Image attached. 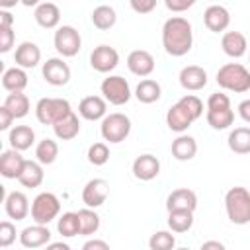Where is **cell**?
Instances as JSON below:
<instances>
[{
  "label": "cell",
  "instance_id": "1",
  "mask_svg": "<svg viewBox=\"0 0 250 250\" xmlns=\"http://www.w3.org/2000/svg\"><path fill=\"white\" fill-rule=\"evenodd\" d=\"M193 45L191 23L182 16H172L162 25V47L172 57H184Z\"/></svg>",
  "mask_w": 250,
  "mask_h": 250
},
{
  "label": "cell",
  "instance_id": "2",
  "mask_svg": "<svg viewBox=\"0 0 250 250\" xmlns=\"http://www.w3.org/2000/svg\"><path fill=\"white\" fill-rule=\"evenodd\" d=\"M217 84L223 90L244 94L250 90V70L240 62H227L217 70Z\"/></svg>",
  "mask_w": 250,
  "mask_h": 250
},
{
  "label": "cell",
  "instance_id": "3",
  "mask_svg": "<svg viewBox=\"0 0 250 250\" xmlns=\"http://www.w3.org/2000/svg\"><path fill=\"white\" fill-rule=\"evenodd\" d=\"M225 209L234 225L250 223V191L242 186H234L225 195Z\"/></svg>",
  "mask_w": 250,
  "mask_h": 250
},
{
  "label": "cell",
  "instance_id": "4",
  "mask_svg": "<svg viewBox=\"0 0 250 250\" xmlns=\"http://www.w3.org/2000/svg\"><path fill=\"white\" fill-rule=\"evenodd\" d=\"M72 113L68 100L64 98H41L35 105L37 121L43 125H57Z\"/></svg>",
  "mask_w": 250,
  "mask_h": 250
},
{
  "label": "cell",
  "instance_id": "5",
  "mask_svg": "<svg viewBox=\"0 0 250 250\" xmlns=\"http://www.w3.org/2000/svg\"><path fill=\"white\" fill-rule=\"evenodd\" d=\"M100 133H102L104 141H107V143H113V145L123 143L131 133V119L119 111L109 113L102 119Z\"/></svg>",
  "mask_w": 250,
  "mask_h": 250
},
{
  "label": "cell",
  "instance_id": "6",
  "mask_svg": "<svg viewBox=\"0 0 250 250\" xmlns=\"http://www.w3.org/2000/svg\"><path fill=\"white\" fill-rule=\"evenodd\" d=\"M61 213V201L51 191H41L31 201V219L35 225H49Z\"/></svg>",
  "mask_w": 250,
  "mask_h": 250
},
{
  "label": "cell",
  "instance_id": "7",
  "mask_svg": "<svg viewBox=\"0 0 250 250\" xmlns=\"http://www.w3.org/2000/svg\"><path fill=\"white\" fill-rule=\"evenodd\" d=\"M102 94H104V100L113 104V105H123L131 100V88H129V82L123 78V76H107L104 78L102 86H100Z\"/></svg>",
  "mask_w": 250,
  "mask_h": 250
},
{
  "label": "cell",
  "instance_id": "8",
  "mask_svg": "<svg viewBox=\"0 0 250 250\" xmlns=\"http://www.w3.org/2000/svg\"><path fill=\"white\" fill-rule=\"evenodd\" d=\"M53 43H55V49H57L59 55L74 57V55H78V51L82 47V37H80V33L72 25H61L55 31Z\"/></svg>",
  "mask_w": 250,
  "mask_h": 250
},
{
  "label": "cell",
  "instance_id": "9",
  "mask_svg": "<svg viewBox=\"0 0 250 250\" xmlns=\"http://www.w3.org/2000/svg\"><path fill=\"white\" fill-rule=\"evenodd\" d=\"M107 195H109V184H107L104 178H94V180H90V182L84 186V189H82V201H84V205L90 207V209H96V207L104 205L105 199H107Z\"/></svg>",
  "mask_w": 250,
  "mask_h": 250
},
{
  "label": "cell",
  "instance_id": "10",
  "mask_svg": "<svg viewBox=\"0 0 250 250\" xmlns=\"http://www.w3.org/2000/svg\"><path fill=\"white\" fill-rule=\"evenodd\" d=\"M119 62V53L109 45H98L90 53V66L98 72H111Z\"/></svg>",
  "mask_w": 250,
  "mask_h": 250
},
{
  "label": "cell",
  "instance_id": "11",
  "mask_svg": "<svg viewBox=\"0 0 250 250\" xmlns=\"http://www.w3.org/2000/svg\"><path fill=\"white\" fill-rule=\"evenodd\" d=\"M43 78L45 82H49L51 86H64L70 80V66L62 61V59H47L43 62Z\"/></svg>",
  "mask_w": 250,
  "mask_h": 250
},
{
  "label": "cell",
  "instance_id": "12",
  "mask_svg": "<svg viewBox=\"0 0 250 250\" xmlns=\"http://www.w3.org/2000/svg\"><path fill=\"white\" fill-rule=\"evenodd\" d=\"M4 209H6V215L14 221H21L31 213L29 199L25 197L23 191H10L4 199Z\"/></svg>",
  "mask_w": 250,
  "mask_h": 250
},
{
  "label": "cell",
  "instance_id": "13",
  "mask_svg": "<svg viewBox=\"0 0 250 250\" xmlns=\"http://www.w3.org/2000/svg\"><path fill=\"white\" fill-rule=\"evenodd\" d=\"M51 240V230L47 229V225H31V227H25L21 232H20V242L23 248H41V246H47Z\"/></svg>",
  "mask_w": 250,
  "mask_h": 250
},
{
  "label": "cell",
  "instance_id": "14",
  "mask_svg": "<svg viewBox=\"0 0 250 250\" xmlns=\"http://www.w3.org/2000/svg\"><path fill=\"white\" fill-rule=\"evenodd\" d=\"M127 68L135 76H148L154 70V57L145 49H135L127 57Z\"/></svg>",
  "mask_w": 250,
  "mask_h": 250
},
{
  "label": "cell",
  "instance_id": "15",
  "mask_svg": "<svg viewBox=\"0 0 250 250\" xmlns=\"http://www.w3.org/2000/svg\"><path fill=\"white\" fill-rule=\"evenodd\" d=\"M160 174V162L152 154H141L133 162V176L141 182H150Z\"/></svg>",
  "mask_w": 250,
  "mask_h": 250
},
{
  "label": "cell",
  "instance_id": "16",
  "mask_svg": "<svg viewBox=\"0 0 250 250\" xmlns=\"http://www.w3.org/2000/svg\"><path fill=\"white\" fill-rule=\"evenodd\" d=\"M195 207H197V195H195V191H191L188 188L174 189L166 199L168 211H191L193 213Z\"/></svg>",
  "mask_w": 250,
  "mask_h": 250
},
{
  "label": "cell",
  "instance_id": "17",
  "mask_svg": "<svg viewBox=\"0 0 250 250\" xmlns=\"http://www.w3.org/2000/svg\"><path fill=\"white\" fill-rule=\"evenodd\" d=\"M203 21H205V25H207L209 31L221 33V31H225V29L229 27V23H230V14H229V10H227L225 6H221V4H211V6L205 10V14H203Z\"/></svg>",
  "mask_w": 250,
  "mask_h": 250
},
{
  "label": "cell",
  "instance_id": "18",
  "mask_svg": "<svg viewBox=\"0 0 250 250\" xmlns=\"http://www.w3.org/2000/svg\"><path fill=\"white\" fill-rule=\"evenodd\" d=\"M180 86L189 92H197L207 86V72L197 64H188L180 70Z\"/></svg>",
  "mask_w": 250,
  "mask_h": 250
},
{
  "label": "cell",
  "instance_id": "19",
  "mask_svg": "<svg viewBox=\"0 0 250 250\" xmlns=\"http://www.w3.org/2000/svg\"><path fill=\"white\" fill-rule=\"evenodd\" d=\"M25 166V158L20 154V150H4L0 156V174L8 180H18L21 170Z\"/></svg>",
  "mask_w": 250,
  "mask_h": 250
},
{
  "label": "cell",
  "instance_id": "20",
  "mask_svg": "<svg viewBox=\"0 0 250 250\" xmlns=\"http://www.w3.org/2000/svg\"><path fill=\"white\" fill-rule=\"evenodd\" d=\"M105 111H107V104L104 98L100 96H86L80 100L78 104V113L80 117L88 119V121H98V119H104L105 117Z\"/></svg>",
  "mask_w": 250,
  "mask_h": 250
},
{
  "label": "cell",
  "instance_id": "21",
  "mask_svg": "<svg viewBox=\"0 0 250 250\" xmlns=\"http://www.w3.org/2000/svg\"><path fill=\"white\" fill-rule=\"evenodd\" d=\"M14 59H16V64L20 68H33L41 61V49L33 41H23L16 47Z\"/></svg>",
  "mask_w": 250,
  "mask_h": 250
},
{
  "label": "cell",
  "instance_id": "22",
  "mask_svg": "<svg viewBox=\"0 0 250 250\" xmlns=\"http://www.w3.org/2000/svg\"><path fill=\"white\" fill-rule=\"evenodd\" d=\"M33 16H35V21L41 27H45V29H53L61 21V10L53 2H41V4H37Z\"/></svg>",
  "mask_w": 250,
  "mask_h": 250
},
{
  "label": "cell",
  "instance_id": "23",
  "mask_svg": "<svg viewBox=\"0 0 250 250\" xmlns=\"http://www.w3.org/2000/svg\"><path fill=\"white\" fill-rule=\"evenodd\" d=\"M221 47L225 51V55L232 57V59H240L246 49H248V43H246V37L244 33L240 31H227L221 39Z\"/></svg>",
  "mask_w": 250,
  "mask_h": 250
},
{
  "label": "cell",
  "instance_id": "24",
  "mask_svg": "<svg viewBox=\"0 0 250 250\" xmlns=\"http://www.w3.org/2000/svg\"><path fill=\"white\" fill-rule=\"evenodd\" d=\"M10 146L14 150H27L31 148V145L35 143V131L29 125H16L14 129H10Z\"/></svg>",
  "mask_w": 250,
  "mask_h": 250
},
{
  "label": "cell",
  "instance_id": "25",
  "mask_svg": "<svg viewBox=\"0 0 250 250\" xmlns=\"http://www.w3.org/2000/svg\"><path fill=\"white\" fill-rule=\"evenodd\" d=\"M197 154V143L189 135H180L172 141V156L180 162H188Z\"/></svg>",
  "mask_w": 250,
  "mask_h": 250
},
{
  "label": "cell",
  "instance_id": "26",
  "mask_svg": "<svg viewBox=\"0 0 250 250\" xmlns=\"http://www.w3.org/2000/svg\"><path fill=\"white\" fill-rule=\"evenodd\" d=\"M193 123V119L189 117V113L176 102L168 111H166V125L176 131V133H184L189 129V125Z\"/></svg>",
  "mask_w": 250,
  "mask_h": 250
},
{
  "label": "cell",
  "instance_id": "27",
  "mask_svg": "<svg viewBox=\"0 0 250 250\" xmlns=\"http://www.w3.org/2000/svg\"><path fill=\"white\" fill-rule=\"evenodd\" d=\"M43 178H45L43 166L39 162H35V160H25V166H23L18 182L23 188H39L43 184Z\"/></svg>",
  "mask_w": 250,
  "mask_h": 250
},
{
  "label": "cell",
  "instance_id": "28",
  "mask_svg": "<svg viewBox=\"0 0 250 250\" xmlns=\"http://www.w3.org/2000/svg\"><path fill=\"white\" fill-rule=\"evenodd\" d=\"M2 86H4V90H8L10 94H14V92H23V88L27 86V74H25V70L20 68V66L6 68L4 74H2Z\"/></svg>",
  "mask_w": 250,
  "mask_h": 250
},
{
  "label": "cell",
  "instance_id": "29",
  "mask_svg": "<svg viewBox=\"0 0 250 250\" xmlns=\"http://www.w3.org/2000/svg\"><path fill=\"white\" fill-rule=\"evenodd\" d=\"M160 96H162V88H160V84H158L156 80H152V78L141 80V82L137 84V88H135V98H137L141 104H154V102L160 100Z\"/></svg>",
  "mask_w": 250,
  "mask_h": 250
},
{
  "label": "cell",
  "instance_id": "30",
  "mask_svg": "<svg viewBox=\"0 0 250 250\" xmlns=\"http://www.w3.org/2000/svg\"><path fill=\"white\" fill-rule=\"evenodd\" d=\"M2 105L14 115V119H21V117H25L29 113V98L23 92L8 94Z\"/></svg>",
  "mask_w": 250,
  "mask_h": 250
},
{
  "label": "cell",
  "instance_id": "31",
  "mask_svg": "<svg viewBox=\"0 0 250 250\" xmlns=\"http://www.w3.org/2000/svg\"><path fill=\"white\" fill-rule=\"evenodd\" d=\"M229 148L236 154H248L250 152V127H236L229 133Z\"/></svg>",
  "mask_w": 250,
  "mask_h": 250
},
{
  "label": "cell",
  "instance_id": "32",
  "mask_svg": "<svg viewBox=\"0 0 250 250\" xmlns=\"http://www.w3.org/2000/svg\"><path fill=\"white\" fill-rule=\"evenodd\" d=\"M53 131H55L57 139H61V141H70V139H74V137L80 133L78 115L72 111L68 117H64L62 121H59L57 125H53Z\"/></svg>",
  "mask_w": 250,
  "mask_h": 250
},
{
  "label": "cell",
  "instance_id": "33",
  "mask_svg": "<svg viewBox=\"0 0 250 250\" xmlns=\"http://www.w3.org/2000/svg\"><path fill=\"white\" fill-rule=\"evenodd\" d=\"M207 123L211 129H217V131H223V129H229L234 121V111L232 107H225V109H207Z\"/></svg>",
  "mask_w": 250,
  "mask_h": 250
},
{
  "label": "cell",
  "instance_id": "34",
  "mask_svg": "<svg viewBox=\"0 0 250 250\" xmlns=\"http://www.w3.org/2000/svg\"><path fill=\"white\" fill-rule=\"evenodd\" d=\"M115 21H117V16H115V10H113L111 6L102 4V6L94 8V12H92V23H94L98 29L105 31V29L113 27Z\"/></svg>",
  "mask_w": 250,
  "mask_h": 250
},
{
  "label": "cell",
  "instance_id": "35",
  "mask_svg": "<svg viewBox=\"0 0 250 250\" xmlns=\"http://www.w3.org/2000/svg\"><path fill=\"white\" fill-rule=\"evenodd\" d=\"M78 223H80V234L82 236L96 234L98 229H100V215L90 207L80 209L78 211Z\"/></svg>",
  "mask_w": 250,
  "mask_h": 250
},
{
  "label": "cell",
  "instance_id": "36",
  "mask_svg": "<svg viewBox=\"0 0 250 250\" xmlns=\"http://www.w3.org/2000/svg\"><path fill=\"white\" fill-rule=\"evenodd\" d=\"M35 156L39 164H53L59 156V145L53 139H43L35 146Z\"/></svg>",
  "mask_w": 250,
  "mask_h": 250
},
{
  "label": "cell",
  "instance_id": "37",
  "mask_svg": "<svg viewBox=\"0 0 250 250\" xmlns=\"http://www.w3.org/2000/svg\"><path fill=\"white\" fill-rule=\"evenodd\" d=\"M193 225L191 211H168V227L174 232H188Z\"/></svg>",
  "mask_w": 250,
  "mask_h": 250
},
{
  "label": "cell",
  "instance_id": "38",
  "mask_svg": "<svg viewBox=\"0 0 250 250\" xmlns=\"http://www.w3.org/2000/svg\"><path fill=\"white\" fill-rule=\"evenodd\" d=\"M57 230L66 236V238H72L76 234H80V223H78V213H62L59 217V223H57Z\"/></svg>",
  "mask_w": 250,
  "mask_h": 250
},
{
  "label": "cell",
  "instance_id": "39",
  "mask_svg": "<svg viewBox=\"0 0 250 250\" xmlns=\"http://www.w3.org/2000/svg\"><path fill=\"white\" fill-rule=\"evenodd\" d=\"M174 246H176V238L168 230H156L148 238V248L150 250H174Z\"/></svg>",
  "mask_w": 250,
  "mask_h": 250
},
{
  "label": "cell",
  "instance_id": "40",
  "mask_svg": "<svg viewBox=\"0 0 250 250\" xmlns=\"http://www.w3.org/2000/svg\"><path fill=\"white\" fill-rule=\"evenodd\" d=\"M178 104L189 113V117L195 121V119H199L201 115H203V102L197 98V96H193V94H186V96H182L180 100H178Z\"/></svg>",
  "mask_w": 250,
  "mask_h": 250
},
{
  "label": "cell",
  "instance_id": "41",
  "mask_svg": "<svg viewBox=\"0 0 250 250\" xmlns=\"http://www.w3.org/2000/svg\"><path fill=\"white\" fill-rule=\"evenodd\" d=\"M109 160V148L105 143H94L88 148V162L94 166H104Z\"/></svg>",
  "mask_w": 250,
  "mask_h": 250
},
{
  "label": "cell",
  "instance_id": "42",
  "mask_svg": "<svg viewBox=\"0 0 250 250\" xmlns=\"http://www.w3.org/2000/svg\"><path fill=\"white\" fill-rule=\"evenodd\" d=\"M14 240H16V225L10 221H2L0 223V246L8 248Z\"/></svg>",
  "mask_w": 250,
  "mask_h": 250
},
{
  "label": "cell",
  "instance_id": "43",
  "mask_svg": "<svg viewBox=\"0 0 250 250\" xmlns=\"http://www.w3.org/2000/svg\"><path fill=\"white\" fill-rule=\"evenodd\" d=\"M14 27H0V53H8L14 47Z\"/></svg>",
  "mask_w": 250,
  "mask_h": 250
},
{
  "label": "cell",
  "instance_id": "44",
  "mask_svg": "<svg viewBox=\"0 0 250 250\" xmlns=\"http://www.w3.org/2000/svg\"><path fill=\"white\" fill-rule=\"evenodd\" d=\"M225 107H230V100L227 94H221V92H215L209 96L207 100V109H225Z\"/></svg>",
  "mask_w": 250,
  "mask_h": 250
},
{
  "label": "cell",
  "instance_id": "45",
  "mask_svg": "<svg viewBox=\"0 0 250 250\" xmlns=\"http://www.w3.org/2000/svg\"><path fill=\"white\" fill-rule=\"evenodd\" d=\"M131 8L137 14H148L156 8V0H131Z\"/></svg>",
  "mask_w": 250,
  "mask_h": 250
},
{
  "label": "cell",
  "instance_id": "46",
  "mask_svg": "<svg viewBox=\"0 0 250 250\" xmlns=\"http://www.w3.org/2000/svg\"><path fill=\"white\" fill-rule=\"evenodd\" d=\"M193 4H195L193 0H164V6L170 12H184V10L191 8Z\"/></svg>",
  "mask_w": 250,
  "mask_h": 250
},
{
  "label": "cell",
  "instance_id": "47",
  "mask_svg": "<svg viewBox=\"0 0 250 250\" xmlns=\"http://www.w3.org/2000/svg\"><path fill=\"white\" fill-rule=\"evenodd\" d=\"M82 250H109V244L105 240H102V238H92V240L84 242Z\"/></svg>",
  "mask_w": 250,
  "mask_h": 250
},
{
  "label": "cell",
  "instance_id": "48",
  "mask_svg": "<svg viewBox=\"0 0 250 250\" xmlns=\"http://www.w3.org/2000/svg\"><path fill=\"white\" fill-rule=\"evenodd\" d=\"M12 121H14V115H12V113L2 105V107H0V129H2V131L10 129Z\"/></svg>",
  "mask_w": 250,
  "mask_h": 250
},
{
  "label": "cell",
  "instance_id": "49",
  "mask_svg": "<svg viewBox=\"0 0 250 250\" xmlns=\"http://www.w3.org/2000/svg\"><path fill=\"white\" fill-rule=\"evenodd\" d=\"M238 115H240L246 123H250V100H242V102L238 104Z\"/></svg>",
  "mask_w": 250,
  "mask_h": 250
},
{
  "label": "cell",
  "instance_id": "50",
  "mask_svg": "<svg viewBox=\"0 0 250 250\" xmlns=\"http://www.w3.org/2000/svg\"><path fill=\"white\" fill-rule=\"evenodd\" d=\"M14 25V16L6 10H0V27H12Z\"/></svg>",
  "mask_w": 250,
  "mask_h": 250
},
{
  "label": "cell",
  "instance_id": "51",
  "mask_svg": "<svg viewBox=\"0 0 250 250\" xmlns=\"http://www.w3.org/2000/svg\"><path fill=\"white\" fill-rule=\"evenodd\" d=\"M199 250H227V248H225V244L219 242V240H207V242L201 244Z\"/></svg>",
  "mask_w": 250,
  "mask_h": 250
},
{
  "label": "cell",
  "instance_id": "52",
  "mask_svg": "<svg viewBox=\"0 0 250 250\" xmlns=\"http://www.w3.org/2000/svg\"><path fill=\"white\" fill-rule=\"evenodd\" d=\"M45 250H70V246L66 242H49Z\"/></svg>",
  "mask_w": 250,
  "mask_h": 250
},
{
  "label": "cell",
  "instance_id": "53",
  "mask_svg": "<svg viewBox=\"0 0 250 250\" xmlns=\"http://www.w3.org/2000/svg\"><path fill=\"white\" fill-rule=\"evenodd\" d=\"M176 250H189V248H176Z\"/></svg>",
  "mask_w": 250,
  "mask_h": 250
}]
</instances>
